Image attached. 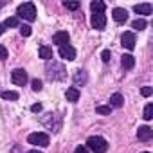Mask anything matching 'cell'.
<instances>
[{"instance_id":"cell-1","label":"cell","mask_w":153,"mask_h":153,"mask_svg":"<svg viewBox=\"0 0 153 153\" xmlns=\"http://www.w3.org/2000/svg\"><path fill=\"white\" fill-rule=\"evenodd\" d=\"M45 74H47V78L51 81H59V79H65V76H67V70L61 63L58 61H49L47 67H45Z\"/></svg>"},{"instance_id":"cell-2","label":"cell","mask_w":153,"mask_h":153,"mask_svg":"<svg viewBox=\"0 0 153 153\" xmlns=\"http://www.w3.org/2000/svg\"><path fill=\"white\" fill-rule=\"evenodd\" d=\"M16 15H18L20 18L27 20V22H33V20H36V7H34L33 2H24L22 6H18Z\"/></svg>"},{"instance_id":"cell-3","label":"cell","mask_w":153,"mask_h":153,"mask_svg":"<svg viewBox=\"0 0 153 153\" xmlns=\"http://www.w3.org/2000/svg\"><path fill=\"white\" fill-rule=\"evenodd\" d=\"M87 148L92 149L94 153H105V151L108 149V142H106L103 137L94 135V137H88V140H87Z\"/></svg>"},{"instance_id":"cell-4","label":"cell","mask_w":153,"mask_h":153,"mask_svg":"<svg viewBox=\"0 0 153 153\" xmlns=\"http://www.w3.org/2000/svg\"><path fill=\"white\" fill-rule=\"evenodd\" d=\"M27 140H29V144H34V146H42V148H47V146H49V142H51L49 135H47V133H42V131L31 133V135L27 137Z\"/></svg>"},{"instance_id":"cell-5","label":"cell","mask_w":153,"mask_h":153,"mask_svg":"<svg viewBox=\"0 0 153 153\" xmlns=\"http://www.w3.org/2000/svg\"><path fill=\"white\" fill-rule=\"evenodd\" d=\"M11 79H13L15 85L24 87V85L27 83V72H25L24 68H15V70L11 72Z\"/></svg>"},{"instance_id":"cell-6","label":"cell","mask_w":153,"mask_h":153,"mask_svg":"<svg viewBox=\"0 0 153 153\" xmlns=\"http://www.w3.org/2000/svg\"><path fill=\"white\" fill-rule=\"evenodd\" d=\"M92 27L97 29V31H103L105 25H106V15L105 13H94L92 15V20H90Z\"/></svg>"},{"instance_id":"cell-7","label":"cell","mask_w":153,"mask_h":153,"mask_svg":"<svg viewBox=\"0 0 153 153\" xmlns=\"http://www.w3.org/2000/svg\"><path fill=\"white\" fill-rule=\"evenodd\" d=\"M121 45L124 47V49H128V51H133L135 49V34L133 33H124L123 36H121Z\"/></svg>"},{"instance_id":"cell-8","label":"cell","mask_w":153,"mask_h":153,"mask_svg":"<svg viewBox=\"0 0 153 153\" xmlns=\"http://www.w3.org/2000/svg\"><path fill=\"white\" fill-rule=\"evenodd\" d=\"M59 56L63 58V59H67V61H72V59H76V49L72 47V45H61L59 47Z\"/></svg>"},{"instance_id":"cell-9","label":"cell","mask_w":153,"mask_h":153,"mask_svg":"<svg viewBox=\"0 0 153 153\" xmlns=\"http://www.w3.org/2000/svg\"><path fill=\"white\" fill-rule=\"evenodd\" d=\"M137 139L142 140V142L151 140V139H153V128H149V126H140L139 131H137Z\"/></svg>"},{"instance_id":"cell-10","label":"cell","mask_w":153,"mask_h":153,"mask_svg":"<svg viewBox=\"0 0 153 153\" xmlns=\"http://www.w3.org/2000/svg\"><path fill=\"white\" fill-rule=\"evenodd\" d=\"M68 40H70V36H68V33L67 31H59V33H56L54 36H52V42L56 43V45H67L68 43Z\"/></svg>"},{"instance_id":"cell-11","label":"cell","mask_w":153,"mask_h":153,"mask_svg":"<svg viewBox=\"0 0 153 153\" xmlns=\"http://www.w3.org/2000/svg\"><path fill=\"white\" fill-rule=\"evenodd\" d=\"M112 16H114L115 22H126V20H128V11L123 9V7H115V9L112 11Z\"/></svg>"},{"instance_id":"cell-12","label":"cell","mask_w":153,"mask_h":153,"mask_svg":"<svg viewBox=\"0 0 153 153\" xmlns=\"http://www.w3.org/2000/svg\"><path fill=\"white\" fill-rule=\"evenodd\" d=\"M65 97H67V101H70V103H78V99H79V90L76 88V87H70V88H67Z\"/></svg>"},{"instance_id":"cell-13","label":"cell","mask_w":153,"mask_h":153,"mask_svg":"<svg viewBox=\"0 0 153 153\" xmlns=\"http://www.w3.org/2000/svg\"><path fill=\"white\" fill-rule=\"evenodd\" d=\"M87 81H88L87 72L85 70H76V74H74V83L76 85H85Z\"/></svg>"},{"instance_id":"cell-14","label":"cell","mask_w":153,"mask_h":153,"mask_svg":"<svg viewBox=\"0 0 153 153\" xmlns=\"http://www.w3.org/2000/svg\"><path fill=\"white\" fill-rule=\"evenodd\" d=\"M133 11H135L137 15H151L153 7H151V4H137V6L133 7Z\"/></svg>"},{"instance_id":"cell-15","label":"cell","mask_w":153,"mask_h":153,"mask_svg":"<svg viewBox=\"0 0 153 153\" xmlns=\"http://www.w3.org/2000/svg\"><path fill=\"white\" fill-rule=\"evenodd\" d=\"M121 65H123L124 68H133V65H135V58H133L131 54H124V56L121 58Z\"/></svg>"},{"instance_id":"cell-16","label":"cell","mask_w":153,"mask_h":153,"mask_svg":"<svg viewBox=\"0 0 153 153\" xmlns=\"http://www.w3.org/2000/svg\"><path fill=\"white\" fill-rule=\"evenodd\" d=\"M123 105H124V99H123L121 94H114V96L110 97V106H114V108H121Z\"/></svg>"},{"instance_id":"cell-17","label":"cell","mask_w":153,"mask_h":153,"mask_svg":"<svg viewBox=\"0 0 153 153\" xmlns=\"http://www.w3.org/2000/svg\"><path fill=\"white\" fill-rule=\"evenodd\" d=\"M90 9H92V13H105L106 6H105V2H101V0H94L90 4Z\"/></svg>"},{"instance_id":"cell-18","label":"cell","mask_w":153,"mask_h":153,"mask_svg":"<svg viewBox=\"0 0 153 153\" xmlns=\"http://www.w3.org/2000/svg\"><path fill=\"white\" fill-rule=\"evenodd\" d=\"M40 58L51 61V58H52V49L47 47V45H42V47H40Z\"/></svg>"},{"instance_id":"cell-19","label":"cell","mask_w":153,"mask_h":153,"mask_svg":"<svg viewBox=\"0 0 153 153\" xmlns=\"http://www.w3.org/2000/svg\"><path fill=\"white\" fill-rule=\"evenodd\" d=\"M20 96H18V92H15V90H6V92H2V99H6V101H16Z\"/></svg>"},{"instance_id":"cell-20","label":"cell","mask_w":153,"mask_h":153,"mask_svg":"<svg viewBox=\"0 0 153 153\" xmlns=\"http://www.w3.org/2000/svg\"><path fill=\"white\" fill-rule=\"evenodd\" d=\"M131 27L137 29V31H142V29H146V20L144 18H137V20L131 22Z\"/></svg>"},{"instance_id":"cell-21","label":"cell","mask_w":153,"mask_h":153,"mask_svg":"<svg viewBox=\"0 0 153 153\" xmlns=\"http://www.w3.org/2000/svg\"><path fill=\"white\" fill-rule=\"evenodd\" d=\"M146 121H151L153 119V105L151 103H148L146 105V108H144V115H142Z\"/></svg>"},{"instance_id":"cell-22","label":"cell","mask_w":153,"mask_h":153,"mask_svg":"<svg viewBox=\"0 0 153 153\" xmlns=\"http://www.w3.org/2000/svg\"><path fill=\"white\" fill-rule=\"evenodd\" d=\"M18 18L16 16H9L7 20H6V24H4V27H18Z\"/></svg>"},{"instance_id":"cell-23","label":"cell","mask_w":153,"mask_h":153,"mask_svg":"<svg viewBox=\"0 0 153 153\" xmlns=\"http://www.w3.org/2000/svg\"><path fill=\"white\" fill-rule=\"evenodd\" d=\"M63 6L67 7V9H70V11H76V9H79V2H63Z\"/></svg>"},{"instance_id":"cell-24","label":"cell","mask_w":153,"mask_h":153,"mask_svg":"<svg viewBox=\"0 0 153 153\" xmlns=\"http://www.w3.org/2000/svg\"><path fill=\"white\" fill-rule=\"evenodd\" d=\"M31 85H33V90H34V92H40V90L43 88V85H42V81H40V79H33V81H31Z\"/></svg>"},{"instance_id":"cell-25","label":"cell","mask_w":153,"mask_h":153,"mask_svg":"<svg viewBox=\"0 0 153 153\" xmlns=\"http://www.w3.org/2000/svg\"><path fill=\"white\" fill-rule=\"evenodd\" d=\"M96 112L101 114V115H108V114H110V106H97Z\"/></svg>"},{"instance_id":"cell-26","label":"cell","mask_w":153,"mask_h":153,"mask_svg":"<svg viewBox=\"0 0 153 153\" xmlns=\"http://www.w3.org/2000/svg\"><path fill=\"white\" fill-rule=\"evenodd\" d=\"M20 33H22V36H31L33 31H31L29 25H22V27H20Z\"/></svg>"},{"instance_id":"cell-27","label":"cell","mask_w":153,"mask_h":153,"mask_svg":"<svg viewBox=\"0 0 153 153\" xmlns=\"http://www.w3.org/2000/svg\"><path fill=\"white\" fill-rule=\"evenodd\" d=\"M110 58H112V52H110V51H103V54H101V59H103L105 63H108V61H110Z\"/></svg>"},{"instance_id":"cell-28","label":"cell","mask_w":153,"mask_h":153,"mask_svg":"<svg viewBox=\"0 0 153 153\" xmlns=\"http://www.w3.org/2000/svg\"><path fill=\"white\" fill-rule=\"evenodd\" d=\"M0 59H7V49L4 47V45H0Z\"/></svg>"},{"instance_id":"cell-29","label":"cell","mask_w":153,"mask_h":153,"mask_svg":"<svg viewBox=\"0 0 153 153\" xmlns=\"http://www.w3.org/2000/svg\"><path fill=\"white\" fill-rule=\"evenodd\" d=\"M151 92H153V90H151V87H144V88L140 90V94H142L144 97H149V96H151Z\"/></svg>"},{"instance_id":"cell-30","label":"cell","mask_w":153,"mask_h":153,"mask_svg":"<svg viewBox=\"0 0 153 153\" xmlns=\"http://www.w3.org/2000/svg\"><path fill=\"white\" fill-rule=\"evenodd\" d=\"M31 110H33L34 114H38V112H42V105H40V103H36V105H33V106H31Z\"/></svg>"},{"instance_id":"cell-31","label":"cell","mask_w":153,"mask_h":153,"mask_svg":"<svg viewBox=\"0 0 153 153\" xmlns=\"http://www.w3.org/2000/svg\"><path fill=\"white\" fill-rule=\"evenodd\" d=\"M74 153H88V151H87V148H85V146H78Z\"/></svg>"},{"instance_id":"cell-32","label":"cell","mask_w":153,"mask_h":153,"mask_svg":"<svg viewBox=\"0 0 153 153\" xmlns=\"http://www.w3.org/2000/svg\"><path fill=\"white\" fill-rule=\"evenodd\" d=\"M6 33V27H4V24H0V34H4Z\"/></svg>"},{"instance_id":"cell-33","label":"cell","mask_w":153,"mask_h":153,"mask_svg":"<svg viewBox=\"0 0 153 153\" xmlns=\"http://www.w3.org/2000/svg\"><path fill=\"white\" fill-rule=\"evenodd\" d=\"M27 153H42L40 149H31V151H27Z\"/></svg>"},{"instance_id":"cell-34","label":"cell","mask_w":153,"mask_h":153,"mask_svg":"<svg viewBox=\"0 0 153 153\" xmlns=\"http://www.w3.org/2000/svg\"><path fill=\"white\" fill-rule=\"evenodd\" d=\"M2 6H4V4H2V2H0V7H2Z\"/></svg>"},{"instance_id":"cell-35","label":"cell","mask_w":153,"mask_h":153,"mask_svg":"<svg viewBox=\"0 0 153 153\" xmlns=\"http://www.w3.org/2000/svg\"><path fill=\"white\" fill-rule=\"evenodd\" d=\"M142 153H148V151H142Z\"/></svg>"}]
</instances>
